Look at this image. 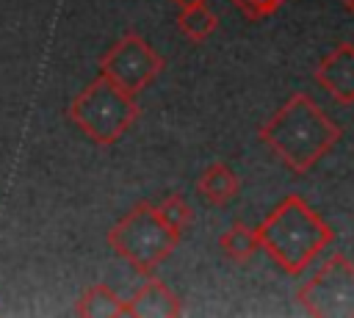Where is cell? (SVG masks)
I'll use <instances>...</instances> for the list:
<instances>
[{
	"label": "cell",
	"instance_id": "cell-10",
	"mask_svg": "<svg viewBox=\"0 0 354 318\" xmlns=\"http://www.w3.org/2000/svg\"><path fill=\"white\" fill-rule=\"evenodd\" d=\"M238 174L227 163H210L205 171L196 177V191L210 202V205H227L238 196Z\"/></svg>",
	"mask_w": 354,
	"mask_h": 318
},
{
	"label": "cell",
	"instance_id": "cell-8",
	"mask_svg": "<svg viewBox=\"0 0 354 318\" xmlns=\"http://www.w3.org/2000/svg\"><path fill=\"white\" fill-rule=\"evenodd\" d=\"M183 312L180 299L166 282L147 274V282L124 299V318H177Z\"/></svg>",
	"mask_w": 354,
	"mask_h": 318
},
{
	"label": "cell",
	"instance_id": "cell-1",
	"mask_svg": "<svg viewBox=\"0 0 354 318\" xmlns=\"http://www.w3.org/2000/svg\"><path fill=\"white\" fill-rule=\"evenodd\" d=\"M257 135L290 171L304 174L337 144L340 127L304 91H293L260 124Z\"/></svg>",
	"mask_w": 354,
	"mask_h": 318
},
{
	"label": "cell",
	"instance_id": "cell-2",
	"mask_svg": "<svg viewBox=\"0 0 354 318\" xmlns=\"http://www.w3.org/2000/svg\"><path fill=\"white\" fill-rule=\"evenodd\" d=\"M260 249L288 274H301L332 241V227L299 196H285L257 227Z\"/></svg>",
	"mask_w": 354,
	"mask_h": 318
},
{
	"label": "cell",
	"instance_id": "cell-4",
	"mask_svg": "<svg viewBox=\"0 0 354 318\" xmlns=\"http://www.w3.org/2000/svg\"><path fill=\"white\" fill-rule=\"evenodd\" d=\"M108 246L138 274H152L180 243V232L169 230L152 202H136L105 235Z\"/></svg>",
	"mask_w": 354,
	"mask_h": 318
},
{
	"label": "cell",
	"instance_id": "cell-9",
	"mask_svg": "<svg viewBox=\"0 0 354 318\" xmlns=\"http://www.w3.org/2000/svg\"><path fill=\"white\" fill-rule=\"evenodd\" d=\"M75 315H80V318H122L124 299H119V293L111 285L97 282L80 293V299L75 304Z\"/></svg>",
	"mask_w": 354,
	"mask_h": 318
},
{
	"label": "cell",
	"instance_id": "cell-15",
	"mask_svg": "<svg viewBox=\"0 0 354 318\" xmlns=\"http://www.w3.org/2000/svg\"><path fill=\"white\" fill-rule=\"evenodd\" d=\"M343 3H346V8H348V14L354 17V0H343Z\"/></svg>",
	"mask_w": 354,
	"mask_h": 318
},
{
	"label": "cell",
	"instance_id": "cell-6",
	"mask_svg": "<svg viewBox=\"0 0 354 318\" xmlns=\"http://www.w3.org/2000/svg\"><path fill=\"white\" fill-rule=\"evenodd\" d=\"M163 72V55L136 30H127L111 50L100 58V75H105L119 88L138 94Z\"/></svg>",
	"mask_w": 354,
	"mask_h": 318
},
{
	"label": "cell",
	"instance_id": "cell-13",
	"mask_svg": "<svg viewBox=\"0 0 354 318\" xmlns=\"http://www.w3.org/2000/svg\"><path fill=\"white\" fill-rule=\"evenodd\" d=\"M155 210H158V216L163 218V224H166L169 230L180 232V235H183V230H185V227L191 224V218H194L191 205H188L180 194H169L163 202L155 205Z\"/></svg>",
	"mask_w": 354,
	"mask_h": 318
},
{
	"label": "cell",
	"instance_id": "cell-12",
	"mask_svg": "<svg viewBox=\"0 0 354 318\" xmlns=\"http://www.w3.org/2000/svg\"><path fill=\"white\" fill-rule=\"evenodd\" d=\"M218 246L221 252L235 260V263H246L257 249H260V241H257V232L246 224H232L227 232H221L218 238Z\"/></svg>",
	"mask_w": 354,
	"mask_h": 318
},
{
	"label": "cell",
	"instance_id": "cell-7",
	"mask_svg": "<svg viewBox=\"0 0 354 318\" xmlns=\"http://www.w3.org/2000/svg\"><path fill=\"white\" fill-rule=\"evenodd\" d=\"M313 77L335 102L351 105L354 102V44L343 41L326 55H321Z\"/></svg>",
	"mask_w": 354,
	"mask_h": 318
},
{
	"label": "cell",
	"instance_id": "cell-16",
	"mask_svg": "<svg viewBox=\"0 0 354 318\" xmlns=\"http://www.w3.org/2000/svg\"><path fill=\"white\" fill-rule=\"evenodd\" d=\"M277 3H279V6H282V3H285V0H277Z\"/></svg>",
	"mask_w": 354,
	"mask_h": 318
},
{
	"label": "cell",
	"instance_id": "cell-14",
	"mask_svg": "<svg viewBox=\"0 0 354 318\" xmlns=\"http://www.w3.org/2000/svg\"><path fill=\"white\" fill-rule=\"evenodd\" d=\"M174 6H180V8H185V6H196V3H207V0H171Z\"/></svg>",
	"mask_w": 354,
	"mask_h": 318
},
{
	"label": "cell",
	"instance_id": "cell-3",
	"mask_svg": "<svg viewBox=\"0 0 354 318\" xmlns=\"http://www.w3.org/2000/svg\"><path fill=\"white\" fill-rule=\"evenodd\" d=\"M66 116L94 144L111 147L133 127V122L138 119V105L136 94L119 88L105 75H100L72 97Z\"/></svg>",
	"mask_w": 354,
	"mask_h": 318
},
{
	"label": "cell",
	"instance_id": "cell-5",
	"mask_svg": "<svg viewBox=\"0 0 354 318\" xmlns=\"http://www.w3.org/2000/svg\"><path fill=\"white\" fill-rule=\"evenodd\" d=\"M299 304L318 318H354V263L335 252L299 288Z\"/></svg>",
	"mask_w": 354,
	"mask_h": 318
},
{
	"label": "cell",
	"instance_id": "cell-11",
	"mask_svg": "<svg viewBox=\"0 0 354 318\" xmlns=\"http://www.w3.org/2000/svg\"><path fill=\"white\" fill-rule=\"evenodd\" d=\"M177 28L185 33V39L191 41H205L216 28H218V17L207 8V3H196V6H185L177 14Z\"/></svg>",
	"mask_w": 354,
	"mask_h": 318
}]
</instances>
